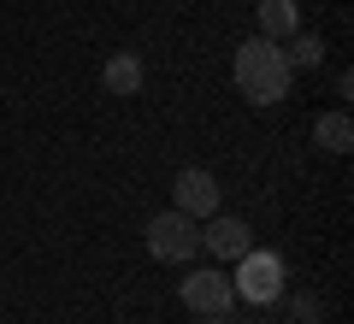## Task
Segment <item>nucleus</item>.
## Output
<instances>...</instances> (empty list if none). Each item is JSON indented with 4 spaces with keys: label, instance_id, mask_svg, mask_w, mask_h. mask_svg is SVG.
<instances>
[{
    "label": "nucleus",
    "instance_id": "423d86ee",
    "mask_svg": "<svg viewBox=\"0 0 354 324\" xmlns=\"http://www.w3.org/2000/svg\"><path fill=\"white\" fill-rule=\"evenodd\" d=\"M183 307L189 312H230L236 307V289L225 271H189L183 277Z\"/></svg>",
    "mask_w": 354,
    "mask_h": 324
},
{
    "label": "nucleus",
    "instance_id": "20e7f679",
    "mask_svg": "<svg viewBox=\"0 0 354 324\" xmlns=\"http://www.w3.org/2000/svg\"><path fill=\"white\" fill-rule=\"evenodd\" d=\"M171 207L189 212V218H213L218 207H225V195H218V177L207 171V165H183L171 183Z\"/></svg>",
    "mask_w": 354,
    "mask_h": 324
},
{
    "label": "nucleus",
    "instance_id": "9b49d317",
    "mask_svg": "<svg viewBox=\"0 0 354 324\" xmlns=\"http://www.w3.org/2000/svg\"><path fill=\"white\" fill-rule=\"evenodd\" d=\"M290 307H295V318H301V324H325V307H319L313 295H295Z\"/></svg>",
    "mask_w": 354,
    "mask_h": 324
},
{
    "label": "nucleus",
    "instance_id": "6e6552de",
    "mask_svg": "<svg viewBox=\"0 0 354 324\" xmlns=\"http://www.w3.org/2000/svg\"><path fill=\"white\" fill-rule=\"evenodd\" d=\"M301 30V6L295 0H260V36L266 41H290Z\"/></svg>",
    "mask_w": 354,
    "mask_h": 324
},
{
    "label": "nucleus",
    "instance_id": "f03ea898",
    "mask_svg": "<svg viewBox=\"0 0 354 324\" xmlns=\"http://www.w3.org/2000/svg\"><path fill=\"white\" fill-rule=\"evenodd\" d=\"M142 242H148V254L160 265H189L195 254H201V225H195L189 212H160V218H148V230H142Z\"/></svg>",
    "mask_w": 354,
    "mask_h": 324
},
{
    "label": "nucleus",
    "instance_id": "7ed1b4c3",
    "mask_svg": "<svg viewBox=\"0 0 354 324\" xmlns=\"http://www.w3.org/2000/svg\"><path fill=\"white\" fill-rule=\"evenodd\" d=\"M230 289H236V301H254V307H272V301L283 295V260L272 248H248L236 260V277H230Z\"/></svg>",
    "mask_w": 354,
    "mask_h": 324
},
{
    "label": "nucleus",
    "instance_id": "f8f14e48",
    "mask_svg": "<svg viewBox=\"0 0 354 324\" xmlns=\"http://www.w3.org/2000/svg\"><path fill=\"white\" fill-rule=\"evenodd\" d=\"M195 324H230V312H195Z\"/></svg>",
    "mask_w": 354,
    "mask_h": 324
},
{
    "label": "nucleus",
    "instance_id": "9d476101",
    "mask_svg": "<svg viewBox=\"0 0 354 324\" xmlns=\"http://www.w3.org/2000/svg\"><path fill=\"white\" fill-rule=\"evenodd\" d=\"M283 59H290V71H313V65H325V41H319V36H301V30H295L290 48H283Z\"/></svg>",
    "mask_w": 354,
    "mask_h": 324
},
{
    "label": "nucleus",
    "instance_id": "39448f33",
    "mask_svg": "<svg viewBox=\"0 0 354 324\" xmlns=\"http://www.w3.org/2000/svg\"><path fill=\"white\" fill-rule=\"evenodd\" d=\"M201 248L213 254V260H230V265H236L242 254L254 248V230H248V218H236V212H225V207H218L213 218H207V230H201Z\"/></svg>",
    "mask_w": 354,
    "mask_h": 324
},
{
    "label": "nucleus",
    "instance_id": "0eeeda50",
    "mask_svg": "<svg viewBox=\"0 0 354 324\" xmlns=\"http://www.w3.org/2000/svg\"><path fill=\"white\" fill-rule=\"evenodd\" d=\"M101 83H106V95H118V100H130V95H142V83H148V71H142V59L136 53H113V59L101 65Z\"/></svg>",
    "mask_w": 354,
    "mask_h": 324
},
{
    "label": "nucleus",
    "instance_id": "f257e3e1",
    "mask_svg": "<svg viewBox=\"0 0 354 324\" xmlns=\"http://www.w3.org/2000/svg\"><path fill=\"white\" fill-rule=\"evenodd\" d=\"M230 77H236V88L254 106H278L290 95V83H295L290 59H283V41H266V36H248L230 53Z\"/></svg>",
    "mask_w": 354,
    "mask_h": 324
},
{
    "label": "nucleus",
    "instance_id": "1a4fd4ad",
    "mask_svg": "<svg viewBox=\"0 0 354 324\" xmlns=\"http://www.w3.org/2000/svg\"><path fill=\"white\" fill-rule=\"evenodd\" d=\"M313 142H319L325 153H348V148H354L348 113H342V106H337V113H319V118H313Z\"/></svg>",
    "mask_w": 354,
    "mask_h": 324
}]
</instances>
